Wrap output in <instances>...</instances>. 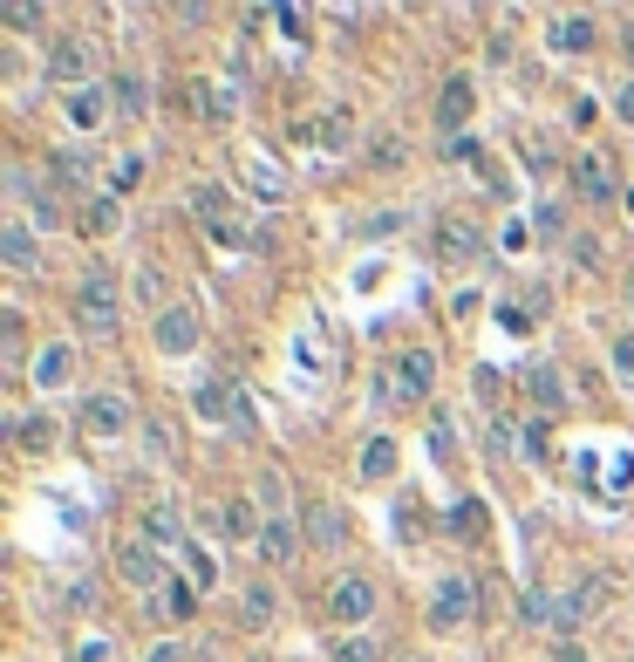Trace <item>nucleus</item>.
Segmentation results:
<instances>
[{
	"label": "nucleus",
	"mask_w": 634,
	"mask_h": 662,
	"mask_svg": "<svg viewBox=\"0 0 634 662\" xmlns=\"http://www.w3.org/2000/svg\"><path fill=\"white\" fill-rule=\"evenodd\" d=\"M191 219H198V226H205V239H212V246H225V253L253 246V233H246V212H239V198L225 192V185H191Z\"/></svg>",
	"instance_id": "obj_1"
},
{
	"label": "nucleus",
	"mask_w": 634,
	"mask_h": 662,
	"mask_svg": "<svg viewBox=\"0 0 634 662\" xmlns=\"http://www.w3.org/2000/svg\"><path fill=\"white\" fill-rule=\"evenodd\" d=\"M75 328L96 335V342H116V328H123V294H116L110 273H89V280L75 287Z\"/></svg>",
	"instance_id": "obj_2"
},
{
	"label": "nucleus",
	"mask_w": 634,
	"mask_h": 662,
	"mask_svg": "<svg viewBox=\"0 0 634 662\" xmlns=\"http://www.w3.org/2000/svg\"><path fill=\"white\" fill-rule=\"evenodd\" d=\"M437 390V355L430 349H403L389 376H375V403H423Z\"/></svg>",
	"instance_id": "obj_3"
},
{
	"label": "nucleus",
	"mask_w": 634,
	"mask_h": 662,
	"mask_svg": "<svg viewBox=\"0 0 634 662\" xmlns=\"http://www.w3.org/2000/svg\"><path fill=\"white\" fill-rule=\"evenodd\" d=\"M198 417H205V424H225L232 437H253V430H260L253 403H246V390H239L232 376H212V383H198Z\"/></svg>",
	"instance_id": "obj_4"
},
{
	"label": "nucleus",
	"mask_w": 634,
	"mask_h": 662,
	"mask_svg": "<svg viewBox=\"0 0 634 662\" xmlns=\"http://www.w3.org/2000/svg\"><path fill=\"white\" fill-rule=\"evenodd\" d=\"M96 62H103V55H96L89 35H55L48 41V82H55L62 96H69V89H89V82H96Z\"/></svg>",
	"instance_id": "obj_5"
},
{
	"label": "nucleus",
	"mask_w": 634,
	"mask_h": 662,
	"mask_svg": "<svg viewBox=\"0 0 634 662\" xmlns=\"http://www.w3.org/2000/svg\"><path fill=\"white\" fill-rule=\"evenodd\" d=\"M130 430H137V410H130V396H123V390L82 396V437H89V444H123Z\"/></svg>",
	"instance_id": "obj_6"
},
{
	"label": "nucleus",
	"mask_w": 634,
	"mask_h": 662,
	"mask_svg": "<svg viewBox=\"0 0 634 662\" xmlns=\"http://www.w3.org/2000/svg\"><path fill=\"white\" fill-rule=\"evenodd\" d=\"M375 608H382V581H369V574H341V581L328 587V608H321V615H328V622L348 635V628L369 622Z\"/></svg>",
	"instance_id": "obj_7"
},
{
	"label": "nucleus",
	"mask_w": 634,
	"mask_h": 662,
	"mask_svg": "<svg viewBox=\"0 0 634 662\" xmlns=\"http://www.w3.org/2000/svg\"><path fill=\"white\" fill-rule=\"evenodd\" d=\"M471 615H478V581L471 574H444L437 594H430V628L457 635V628H471Z\"/></svg>",
	"instance_id": "obj_8"
},
{
	"label": "nucleus",
	"mask_w": 634,
	"mask_h": 662,
	"mask_svg": "<svg viewBox=\"0 0 634 662\" xmlns=\"http://www.w3.org/2000/svg\"><path fill=\"white\" fill-rule=\"evenodd\" d=\"M150 335H157V355H191L198 342H205V321H198V308L191 301H164V314L150 321Z\"/></svg>",
	"instance_id": "obj_9"
},
{
	"label": "nucleus",
	"mask_w": 634,
	"mask_h": 662,
	"mask_svg": "<svg viewBox=\"0 0 634 662\" xmlns=\"http://www.w3.org/2000/svg\"><path fill=\"white\" fill-rule=\"evenodd\" d=\"M430 246H437V260H444V267H471V260L485 253V226H478V219H464V212H444V219H437V233H430Z\"/></svg>",
	"instance_id": "obj_10"
},
{
	"label": "nucleus",
	"mask_w": 634,
	"mask_h": 662,
	"mask_svg": "<svg viewBox=\"0 0 634 662\" xmlns=\"http://www.w3.org/2000/svg\"><path fill=\"white\" fill-rule=\"evenodd\" d=\"M300 540L321 546V553H341V546H348V512H341L335 499H307V506H300Z\"/></svg>",
	"instance_id": "obj_11"
},
{
	"label": "nucleus",
	"mask_w": 634,
	"mask_h": 662,
	"mask_svg": "<svg viewBox=\"0 0 634 662\" xmlns=\"http://www.w3.org/2000/svg\"><path fill=\"white\" fill-rule=\"evenodd\" d=\"M110 89H103V82H89V89H69V96H62V117H69V130L75 137H96V130H103V123H110Z\"/></svg>",
	"instance_id": "obj_12"
},
{
	"label": "nucleus",
	"mask_w": 634,
	"mask_h": 662,
	"mask_svg": "<svg viewBox=\"0 0 634 662\" xmlns=\"http://www.w3.org/2000/svg\"><path fill=\"white\" fill-rule=\"evenodd\" d=\"M28 376H35L41 396H62L75 383V349H69V342H41L35 362H28Z\"/></svg>",
	"instance_id": "obj_13"
},
{
	"label": "nucleus",
	"mask_w": 634,
	"mask_h": 662,
	"mask_svg": "<svg viewBox=\"0 0 634 662\" xmlns=\"http://www.w3.org/2000/svg\"><path fill=\"white\" fill-rule=\"evenodd\" d=\"M471 110H478V89H471V76H450L444 89H437V130H444V144H450V137H464Z\"/></svg>",
	"instance_id": "obj_14"
},
{
	"label": "nucleus",
	"mask_w": 634,
	"mask_h": 662,
	"mask_svg": "<svg viewBox=\"0 0 634 662\" xmlns=\"http://www.w3.org/2000/svg\"><path fill=\"white\" fill-rule=\"evenodd\" d=\"M566 178H573V192L587 198V205H607V198H614V171H607L600 151H580L573 164H566Z\"/></svg>",
	"instance_id": "obj_15"
},
{
	"label": "nucleus",
	"mask_w": 634,
	"mask_h": 662,
	"mask_svg": "<svg viewBox=\"0 0 634 662\" xmlns=\"http://www.w3.org/2000/svg\"><path fill=\"white\" fill-rule=\"evenodd\" d=\"M546 41H553L560 55H587L600 41V21L594 14H546Z\"/></svg>",
	"instance_id": "obj_16"
},
{
	"label": "nucleus",
	"mask_w": 634,
	"mask_h": 662,
	"mask_svg": "<svg viewBox=\"0 0 634 662\" xmlns=\"http://www.w3.org/2000/svg\"><path fill=\"white\" fill-rule=\"evenodd\" d=\"M260 533H266V512H260V499H225V506H219V540L253 546Z\"/></svg>",
	"instance_id": "obj_17"
},
{
	"label": "nucleus",
	"mask_w": 634,
	"mask_h": 662,
	"mask_svg": "<svg viewBox=\"0 0 634 662\" xmlns=\"http://www.w3.org/2000/svg\"><path fill=\"white\" fill-rule=\"evenodd\" d=\"M525 396H532V403H539L546 417H560L566 403H573V396H566V376H560V362H532V369H525Z\"/></svg>",
	"instance_id": "obj_18"
},
{
	"label": "nucleus",
	"mask_w": 634,
	"mask_h": 662,
	"mask_svg": "<svg viewBox=\"0 0 634 662\" xmlns=\"http://www.w3.org/2000/svg\"><path fill=\"white\" fill-rule=\"evenodd\" d=\"M0 260H7L14 273L41 267V246H35V226H28V219H0Z\"/></svg>",
	"instance_id": "obj_19"
},
{
	"label": "nucleus",
	"mask_w": 634,
	"mask_h": 662,
	"mask_svg": "<svg viewBox=\"0 0 634 662\" xmlns=\"http://www.w3.org/2000/svg\"><path fill=\"white\" fill-rule=\"evenodd\" d=\"M144 546H157V553H185V526H178V506H144Z\"/></svg>",
	"instance_id": "obj_20"
},
{
	"label": "nucleus",
	"mask_w": 634,
	"mask_h": 662,
	"mask_svg": "<svg viewBox=\"0 0 634 662\" xmlns=\"http://www.w3.org/2000/svg\"><path fill=\"white\" fill-rule=\"evenodd\" d=\"M48 178H55V185H69V192H82V185L96 178V157H89V144H62V151L48 157Z\"/></svg>",
	"instance_id": "obj_21"
},
{
	"label": "nucleus",
	"mask_w": 634,
	"mask_h": 662,
	"mask_svg": "<svg viewBox=\"0 0 634 662\" xmlns=\"http://www.w3.org/2000/svg\"><path fill=\"white\" fill-rule=\"evenodd\" d=\"M116 567H123V581H130V587H157V581H171V574H164V560H157V546H144V540L123 546V553H116Z\"/></svg>",
	"instance_id": "obj_22"
},
{
	"label": "nucleus",
	"mask_w": 634,
	"mask_h": 662,
	"mask_svg": "<svg viewBox=\"0 0 634 662\" xmlns=\"http://www.w3.org/2000/svg\"><path fill=\"white\" fill-rule=\"evenodd\" d=\"M294 546H300V519H266V533L253 540V553H260L266 567H287Z\"/></svg>",
	"instance_id": "obj_23"
},
{
	"label": "nucleus",
	"mask_w": 634,
	"mask_h": 662,
	"mask_svg": "<svg viewBox=\"0 0 634 662\" xmlns=\"http://www.w3.org/2000/svg\"><path fill=\"white\" fill-rule=\"evenodd\" d=\"M607 601H614V587H607V574H580V581H573V601H566V615H573V628H580V622H594V615L607 608Z\"/></svg>",
	"instance_id": "obj_24"
},
{
	"label": "nucleus",
	"mask_w": 634,
	"mask_h": 662,
	"mask_svg": "<svg viewBox=\"0 0 634 662\" xmlns=\"http://www.w3.org/2000/svg\"><path fill=\"white\" fill-rule=\"evenodd\" d=\"M191 110H198V117H205V123H225V117H232V110H239V96H232L225 82L198 76V82H191Z\"/></svg>",
	"instance_id": "obj_25"
},
{
	"label": "nucleus",
	"mask_w": 634,
	"mask_h": 662,
	"mask_svg": "<svg viewBox=\"0 0 634 662\" xmlns=\"http://www.w3.org/2000/svg\"><path fill=\"white\" fill-rule=\"evenodd\" d=\"M328 662H382V635H369V628L328 635Z\"/></svg>",
	"instance_id": "obj_26"
},
{
	"label": "nucleus",
	"mask_w": 634,
	"mask_h": 662,
	"mask_svg": "<svg viewBox=\"0 0 634 662\" xmlns=\"http://www.w3.org/2000/svg\"><path fill=\"white\" fill-rule=\"evenodd\" d=\"M110 103H116V117H144L150 110V82L137 76V69H123V76H110Z\"/></svg>",
	"instance_id": "obj_27"
},
{
	"label": "nucleus",
	"mask_w": 634,
	"mask_h": 662,
	"mask_svg": "<svg viewBox=\"0 0 634 662\" xmlns=\"http://www.w3.org/2000/svg\"><path fill=\"white\" fill-rule=\"evenodd\" d=\"M116 226H123V205H116V192H103V198H89V205H82V233H89V239H110Z\"/></svg>",
	"instance_id": "obj_28"
},
{
	"label": "nucleus",
	"mask_w": 634,
	"mask_h": 662,
	"mask_svg": "<svg viewBox=\"0 0 634 662\" xmlns=\"http://www.w3.org/2000/svg\"><path fill=\"white\" fill-rule=\"evenodd\" d=\"M314 137H321L328 151H348V137H355V110H348V103H335L328 117L314 123Z\"/></svg>",
	"instance_id": "obj_29"
},
{
	"label": "nucleus",
	"mask_w": 634,
	"mask_h": 662,
	"mask_svg": "<svg viewBox=\"0 0 634 662\" xmlns=\"http://www.w3.org/2000/svg\"><path fill=\"white\" fill-rule=\"evenodd\" d=\"M253 499H260V512H266V519H294V512H287V478H280V471H260Z\"/></svg>",
	"instance_id": "obj_30"
},
{
	"label": "nucleus",
	"mask_w": 634,
	"mask_h": 662,
	"mask_svg": "<svg viewBox=\"0 0 634 662\" xmlns=\"http://www.w3.org/2000/svg\"><path fill=\"white\" fill-rule=\"evenodd\" d=\"M14 437H21V451H48V444L62 437V424H55V417H21Z\"/></svg>",
	"instance_id": "obj_31"
},
{
	"label": "nucleus",
	"mask_w": 634,
	"mask_h": 662,
	"mask_svg": "<svg viewBox=\"0 0 634 662\" xmlns=\"http://www.w3.org/2000/svg\"><path fill=\"white\" fill-rule=\"evenodd\" d=\"M239 164H246V178H253V192H260V198H280V192H287V178H280V171H273L266 157H253V151H246Z\"/></svg>",
	"instance_id": "obj_32"
},
{
	"label": "nucleus",
	"mask_w": 634,
	"mask_h": 662,
	"mask_svg": "<svg viewBox=\"0 0 634 662\" xmlns=\"http://www.w3.org/2000/svg\"><path fill=\"white\" fill-rule=\"evenodd\" d=\"M273 615H280V594H273L266 581H253V587H246V622H253V628H266Z\"/></svg>",
	"instance_id": "obj_33"
},
{
	"label": "nucleus",
	"mask_w": 634,
	"mask_h": 662,
	"mask_svg": "<svg viewBox=\"0 0 634 662\" xmlns=\"http://www.w3.org/2000/svg\"><path fill=\"white\" fill-rule=\"evenodd\" d=\"M389 471H396V444H389V437H375L369 451H362V478H369V485H382Z\"/></svg>",
	"instance_id": "obj_34"
},
{
	"label": "nucleus",
	"mask_w": 634,
	"mask_h": 662,
	"mask_svg": "<svg viewBox=\"0 0 634 662\" xmlns=\"http://www.w3.org/2000/svg\"><path fill=\"white\" fill-rule=\"evenodd\" d=\"M450 533H457V540H485V506H478V499H464V506L450 512Z\"/></svg>",
	"instance_id": "obj_35"
},
{
	"label": "nucleus",
	"mask_w": 634,
	"mask_h": 662,
	"mask_svg": "<svg viewBox=\"0 0 634 662\" xmlns=\"http://www.w3.org/2000/svg\"><path fill=\"white\" fill-rule=\"evenodd\" d=\"M75 662H123V649H116V635H82Z\"/></svg>",
	"instance_id": "obj_36"
},
{
	"label": "nucleus",
	"mask_w": 634,
	"mask_h": 662,
	"mask_svg": "<svg viewBox=\"0 0 634 662\" xmlns=\"http://www.w3.org/2000/svg\"><path fill=\"white\" fill-rule=\"evenodd\" d=\"M185 574H191V587H212V553L198 540H185Z\"/></svg>",
	"instance_id": "obj_37"
},
{
	"label": "nucleus",
	"mask_w": 634,
	"mask_h": 662,
	"mask_svg": "<svg viewBox=\"0 0 634 662\" xmlns=\"http://www.w3.org/2000/svg\"><path fill=\"white\" fill-rule=\"evenodd\" d=\"M369 164H375V171H396V164H403V137H375Z\"/></svg>",
	"instance_id": "obj_38"
},
{
	"label": "nucleus",
	"mask_w": 634,
	"mask_h": 662,
	"mask_svg": "<svg viewBox=\"0 0 634 662\" xmlns=\"http://www.w3.org/2000/svg\"><path fill=\"white\" fill-rule=\"evenodd\" d=\"M137 178H144V157H123V164L110 171V192H116V198H123V192H137Z\"/></svg>",
	"instance_id": "obj_39"
},
{
	"label": "nucleus",
	"mask_w": 634,
	"mask_h": 662,
	"mask_svg": "<svg viewBox=\"0 0 634 662\" xmlns=\"http://www.w3.org/2000/svg\"><path fill=\"white\" fill-rule=\"evenodd\" d=\"M7 28H48V7H0Z\"/></svg>",
	"instance_id": "obj_40"
},
{
	"label": "nucleus",
	"mask_w": 634,
	"mask_h": 662,
	"mask_svg": "<svg viewBox=\"0 0 634 662\" xmlns=\"http://www.w3.org/2000/svg\"><path fill=\"white\" fill-rule=\"evenodd\" d=\"M532 226H539V239H560L566 233V212H560V205H539V212H532Z\"/></svg>",
	"instance_id": "obj_41"
},
{
	"label": "nucleus",
	"mask_w": 634,
	"mask_h": 662,
	"mask_svg": "<svg viewBox=\"0 0 634 662\" xmlns=\"http://www.w3.org/2000/svg\"><path fill=\"white\" fill-rule=\"evenodd\" d=\"M137 301H144V308H157V314H164V301H157V267H150V260H144V267H137Z\"/></svg>",
	"instance_id": "obj_42"
},
{
	"label": "nucleus",
	"mask_w": 634,
	"mask_h": 662,
	"mask_svg": "<svg viewBox=\"0 0 634 662\" xmlns=\"http://www.w3.org/2000/svg\"><path fill=\"white\" fill-rule=\"evenodd\" d=\"M614 376L634 390V335H621V342H614Z\"/></svg>",
	"instance_id": "obj_43"
},
{
	"label": "nucleus",
	"mask_w": 634,
	"mask_h": 662,
	"mask_svg": "<svg viewBox=\"0 0 634 662\" xmlns=\"http://www.w3.org/2000/svg\"><path fill=\"white\" fill-rule=\"evenodd\" d=\"M573 260L594 273V267H600V239H594V233H573Z\"/></svg>",
	"instance_id": "obj_44"
},
{
	"label": "nucleus",
	"mask_w": 634,
	"mask_h": 662,
	"mask_svg": "<svg viewBox=\"0 0 634 662\" xmlns=\"http://www.w3.org/2000/svg\"><path fill=\"white\" fill-rule=\"evenodd\" d=\"M0 355H7V362H21V321H14V314L0 321Z\"/></svg>",
	"instance_id": "obj_45"
},
{
	"label": "nucleus",
	"mask_w": 634,
	"mask_h": 662,
	"mask_svg": "<svg viewBox=\"0 0 634 662\" xmlns=\"http://www.w3.org/2000/svg\"><path fill=\"white\" fill-rule=\"evenodd\" d=\"M273 21H280L294 41H307V14H300V7H273Z\"/></svg>",
	"instance_id": "obj_46"
},
{
	"label": "nucleus",
	"mask_w": 634,
	"mask_h": 662,
	"mask_svg": "<svg viewBox=\"0 0 634 662\" xmlns=\"http://www.w3.org/2000/svg\"><path fill=\"white\" fill-rule=\"evenodd\" d=\"M478 396H485V403H498V396H505V376H498L491 362H485V369H478Z\"/></svg>",
	"instance_id": "obj_47"
},
{
	"label": "nucleus",
	"mask_w": 634,
	"mask_h": 662,
	"mask_svg": "<svg viewBox=\"0 0 634 662\" xmlns=\"http://www.w3.org/2000/svg\"><path fill=\"white\" fill-rule=\"evenodd\" d=\"M178 451V437H171V424H150V458H171Z\"/></svg>",
	"instance_id": "obj_48"
},
{
	"label": "nucleus",
	"mask_w": 634,
	"mask_h": 662,
	"mask_svg": "<svg viewBox=\"0 0 634 662\" xmlns=\"http://www.w3.org/2000/svg\"><path fill=\"white\" fill-rule=\"evenodd\" d=\"M485 55H491V62H512V35H505V28H491V35H485Z\"/></svg>",
	"instance_id": "obj_49"
},
{
	"label": "nucleus",
	"mask_w": 634,
	"mask_h": 662,
	"mask_svg": "<svg viewBox=\"0 0 634 662\" xmlns=\"http://www.w3.org/2000/svg\"><path fill=\"white\" fill-rule=\"evenodd\" d=\"M457 451V437H450V424H430V458H450Z\"/></svg>",
	"instance_id": "obj_50"
},
{
	"label": "nucleus",
	"mask_w": 634,
	"mask_h": 662,
	"mask_svg": "<svg viewBox=\"0 0 634 662\" xmlns=\"http://www.w3.org/2000/svg\"><path fill=\"white\" fill-rule=\"evenodd\" d=\"M614 117H621V123H634V76L621 82V89H614Z\"/></svg>",
	"instance_id": "obj_51"
},
{
	"label": "nucleus",
	"mask_w": 634,
	"mask_h": 662,
	"mask_svg": "<svg viewBox=\"0 0 634 662\" xmlns=\"http://www.w3.org/2000/svg\"><path fill=\"white\" fill-rule=\"evenodd\" d=\"M164 615H191V594H185V587H164Z\"/></svg>",
	"instance_id": "obj_52"
},
{
	"label": "nucleus",
	"mask_w": 634,
	"mask_h": 662,
	"mask_svg": "<svg viewBox=\"0 0 634 662\" xmlns=\"http://www.w3.org/2000/svg\"><path fill=\"white\" fill-rule=\"evenodd\" d=\"M144 662H185V649H178V642H157V649H150Z\"/></svg>",
	"instance_id": "obj_53"
},
{
	"label": "nucleus",
	"mask_w": 634,
	"mask_h": 662,
	"mask_svg": "<svg viewBox=\"0 0 634 662\" xmlns=\"http://www.w3.org/2000/svg\"><path fill=\"white\" fill-rule=\"evenodd\" d=\"M621 55L634 62V21H621Z\"/></svg>",
	"instance_id": "obj_54"
},
{
	"label": "nucleus",
	"mask_w": 634,
	"mask_h": 662,
	"mask_svg": "<svg viewBox=\"0 0 634 662\" xmlns=\"http://www.w3.org/2000/svg\"><path fill=\"white\" fill-rule=\"evenodd\" d=\"M560 662H587V656H580V649H573V642H560Z\"/></svg>",
	"instance_id": "obj_55"
},
{
	"label": "nucleus",
	"mask_w": 634,
	"mask_h": 662,
	"mask_svg": "<svg viewBox=\"0 0 634 662\" xmlns=\"http://www.w3.org/2000/svg\"><path fill=\"white\" fill-rule=\"evenodd\" d=\"M416 662H430V656H416Z\"/></svg>",
	"instance_id": "obj_56"
},
{
	"label": "nucleus",
	"mask_w": 634,
	"mask_h": 662,
	"mask_svg": "<svg viewBox=\"0 0 634 662\" xmlns=\"http://www.w3.org/2000/svg\"><path fill=\"white\" fill-rule=\"evenodd\" d=\"M253 662H266V656H253Z\"/></svg>",
	"instance_id": "obj_57"
}]
</instances>
